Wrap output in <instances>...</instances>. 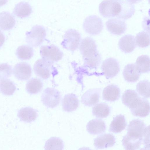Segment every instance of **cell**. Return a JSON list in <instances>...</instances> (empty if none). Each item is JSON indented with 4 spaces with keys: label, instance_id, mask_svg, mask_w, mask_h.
Listing matches in <instances>:
<instances>
[{
    "label": "cell",
    "instance_id": "obj_19",
    "mask_svg": "<svg viewBox=\"0 0 150 150\" xmlns=\"http://www.w3.org/2000/svg\"><path fill=\"white\" fill-rule=\"evenodd\" d=\"M86 128L87 131L90 134L95 135L104 132L106 130V126L103 120L95 119L88 122Z\"/></svg>",
    "mask_w": 150,
    "mask_h": 150
},
{
    "label": "cell",
    "instance_id": "obj_12",
    "mask_svg": "<svg viewBox=\"0 0 150 150\" xmlns=\"http://www.w3.org/2000/svg\"><path fill=\"white\" fill-rule=\"evenodd\" d=\"M105 24L108 30L114 35H121L124 33L127 29V25L125 22L117 18L109 19Z\"/></svg>",
    "mask_w": 150,
    "mask_h": 150
},
{
    "label": "cell",
    "instance_id": "obj_2",
    "mask_svg": "<svg viewBox=\"0 0 150 150\" xmlns=\"http://www.w3.org/2000/svg\"><path fill=\"white\" fill-rule=\"evenodd\" d=\"M25 40L31 47H36L40 46L43 41L46 35L45 29L40 25L32 27L31 30L26 34Z\"/></svg>",
    "mask_w": 150,
    "mask_h": 150
},
{
    "label": "cell",
    "instance_id": "obj_28",
    "mask_svg": "<svg viewBox=\"0 0 150 150\" xmlns=\"http://www.w3.org/2000/svg\"><path fill=\"white\" fill-rule=\"evenodd\" d=\"M110 109L106 103H101L95 105L92 108V114L93 116L100 118L108 117L110 114Z\"/></svg>",
    "mask_w": 150,
    "mask_h": 150
},
{
    "label": "cell",
    "instance_id": "obj_34",
    "mask_svg": "<svg viewBox=\"0 0 150 150\" xmlns=\"http://www.w3.org/2000/svg\"><path fill=\"white\" fill-rule=\"evenodd\" d=\"M136 45L139 47L144 48L150 44L149 33L145 31L138 33L135 38Z\"/></svg>",
    "mask_w": 150,
    "mask_h": 150
},
{
    "label": "cell",
    "instance_id": "obj_29",
    "mask_svg": "<svg viewBox=\"0 0 150 150\" xmlns=\"http://www.w3.org/2000/svg\"><path fill=\"white\" fill-rule=\"evenodd\" d=\"M135 64L141 74L150 71V58L147 55H143L138 57Z\"/></svg>",
    "mask_w": 150,
    "mask_h": 150
},
{
    "label": "cell",
    "instance_id": "obj_11",
    "mask_svg": "<svg viewBox=\"0 0 150 150\" xmlns=\"http://www.w3.org/2000/svg\"><path fill=\"white\" fill-rule=\"evenodd\" d=\"M129 108L133 115L144 117L148 116L149 113V103L146 99L140 97Z\"/></svg>",
    "mask_w": 150,
    "mask_h": 150
},
{
    "label": "cell",
    "instance_id": "obj_39",
    "mask_svg": "<svg viewBox=\"0 0 150 150\" xmlns=\"http://www.w3.org/2000/svg\"><path fill=\"white\" fill-rule=\"evenodd\" d=\"M7 1L6 0L0 1V6H2V5L5 4Z\"/></svg>",
    "mask_w": 150,
    "mask_h": 150
},
{
    "label": "cell",
    "instance_id": "obj_32",
    "mask_svg": "<svg viewBox=\"0 0 150 150\" xmlns=\"http://www.w3.org/2000/svg\"><path fill=\"white\" fill-rule=\"evenodd\" d=\"M16 89L15 84L10 80L5 79L0 80V91L3 95H12Z\"/></svg>",
    "mask_w": 150,
    "mask_h": 150
},
{
    "label": "cell",
    "instance_id": "obj_35",
    "mask_svg": "<svg viewBox=\"0 0 150 150\" xmlns=\"http://www.w3.org/2000/svg\"><path fill=\"white\" fill-rule=\"evenodd\" d=\"M136 91L144 98L150 97V82L148 80H144L139 82L137 84Z\"/></svg>",
    "mask_w": 150,
    "mask_h": 150
},
{
    "label": "cell",
    "instance_id": "obj_16",
    "mask_svg": "<svg viewBox=\"0 0 150 150\" xmlns=\"http://www.w3.org/2000/svg\"><path fill=\"white\" fill-rule=\"evenodd\" d=\"M120 4V12L116 18L126 20L131 18L135 11L134 3L131 0H119Z\"/></svg>",
    "mask_w": 150,
    "mask_h": 150
},
{
    "label": "cell",
    "instance_id": "obj_21",
    "mask_svg": "<svg viewBox=\"0 0 150 150\" xmlns=\"http://www.w3.org/2000/svg\"><path fill=\"white\" fill-rule=\"evenodd\" d=\"M120 95V91L119 88L114 84L110 85L103 89L102 96L103 99L107 101H115L118 100Z\"/></svg>",
    "mask_w": 150,
    "mask_h": 150
},
{
    "label": "cell",
    "instance_id": "obj_5",
    "mask_svg": "<svg viewBox=\"0 0 150 150\" xmlns=\"http://www.w3.org/2000/svg\"><path fill=\"white\" fill-rule=\"evenodd\" d=\"M83 28L86 33L91 35H98L103 29L102 21L97 16H89L85 19L83 23Z\"/></svg>",
    "mask_w": 150,
    "mask_h": 150
},
{
    "label": "cell",
    "instance_id": "obj_4",
    "mask_svg": "<svg viewBox=\"0 0 150 150\" xmlns=\"http://www.w3.org/2000/svg\"><path fill=\"white\" fill-rule=\"evenodd\" d=\"M81 40L80 33L75 30L71 29L65 33L61 44L64 48L73 52L78 48Z\"/></svg>",
    "mask_w": 150,
    "mask_h": 150
},
{
    "label": "cell",
    "instance_id": "obj_27",
    "mask_svg": "<svg viewBox=\"0 0 150 150\" xmlns=\"http://www.w3.org/2000/svg\"><path fill=\"white\" fill-rule=\"evenodd\" d=\"M140 97L135 91L128 89L124 92L122 95V99L123 103L130 108Z\"/></svg>",
    "mask_w": 150,
    "mask_h": 150
},
{
    "label": "cell",
    "instance_id": "obj_1",
    "mask_svg": "<svg viewBox=\"0 0 150 150\" xmlns=\"http://www.w3.org/2000/svg\"><path fill=\"white\" fill-rule=\"evenodd\" d=\"M79 50L83 56L84 66L91 69H96L101 63V57L97 51L95 40L90 37L84 38L81 41Z\"/></svg>",
    "mask_w": 150,
    "mask_h": 150
},
{
    "label": "cell",
    "instance_id": "obj_37",
    "mask_svg": "<svg viewBox=\"0 0 150 150\" xmlns=\"http://www.w3.org/2000/svg\"><path fill=\"white\" fill-rule=\"evenodd\" d=\"M5 40V36L0 30V47L2 46Z\"/></svg>",
    "mask_w": 150,
    "mask_h": 150
},
{
    "label": "cell",
    "instance_id": "obj_31",
    "mask_svg": "<svg viewBox=\"0 0 150 150\" xmlns=\"http://www.w3.org/2000/svg\"><path fill=\"white\" fill-rule=\"evenodd\" d=\"M42 87V83L40 79L32 78L27 82L26 89L27 91L31 94H36L41 91Z\"/></svg>",
    "mask_w": 150,
    "mask_h": 150
},
{
    "label": "cell",
    "instance_id": "obj_15",
    "mask_svg": "<svg viewBox=\"0 0 150 150\" xmlns=\"http://www.w3.org/2000/svg\"><path fill=\"white\" fill-rule=\"evenodd\" d=\"M100 89H90L85 92L81 97V103L86 106L90 107L95 105L99 101Z\"/></svg>",
    "mask_w": 150,
    "mask_h": 150
},
{
    "label": "cell",
    "instance_id": "obj_13",
    "mask_svg": "<svg viewBox=\"0 0 150 150\" xmlns=\"http://www.w3.org/2000/svg\"><path fill=\"white\" fill-rule=\"evenodd\" d=\"M13 73L15 77L18 80H27L31 75L32 69L28 63L20 62L15 65L13 69Z\"/></svg>",
    "mask_w": 150,
    "mask_h": 150
},
{
    "label": "cell",
    "instance_id": "obj_33",
    "mask_svg": "<svg viewBox=\"0 0 150 150\" xmlns=\"http://www.w3.org/2000/svg\"><path fill=\"white\" fill-rule=\"evenodd\" d=\"M64 144L63 141L59 138L52 137L46 142L45 150H63Z\"/></svg>",
    "mask_w": 150,
    "mask_h": 150
},
{
    "label": "cell",
    "instance_id": "obj_9",
    "mask_svg": "<svg viewBox=\"0 0 150 150\" xmlns=\"http://www.w3.org/2000/svg\"><path fill=\"white\" fill-rule=\"evenodd\" d=\"M40 53L42 59L52 63L61 60L63 56V53L60 49L53 45L42 46Z\"/></svg>",
    "mask_w": 150,
    "mask_h": 150
},
{
    "label": "cell",
    "instance_id": "obj_25",
    "mask_svg": "<svg viewBox=\"0 0 150 150\" xmlns=\"http://www.w3.org/2000/svg\"><path fill=\"white\" fill-rule=\"evenodd\" d=\"M32 12V7L28 3L21 1L15 5L13 12L17 17L22 18L28 16Z\"/></svg>",
    "mask_w": 150,
    "mask_h": 150
},
{
    "label": "cell",
    "instance_id": "obj_26",
    "mask_svg": "<svg viewBox=\"0 0 150 150\" xmlns=\"http://www.w3.org/2000/svg\"><path fill=\"white\" fill-rule=\"evenodd\" d=\"M143 142L141 139L126 134L123 137L122 144L126 150H137L138 149Z\"/></svg>",
    "mask_w": 150,
    "mask_h": 150
},
{
    "label": "cell",
    "instance_id": "obj_23",
    "mask_svg": "<svg viewBox=\"0 0 150 150\" xmlns=\"http://www.w3.org/2000/svg\"><path fill=\"white\" fill-rule=\"evenodd\" d=\"M17 116L21 121L30 123L35 121L38 116L36 110L29 107H25L18 112Z\"/></svg>",
    "mask_w": 150,
    "mask_h": 150
},
{
    "label": "cell",
    "instance_id": "obj_30",
    "mask_svg": "<svg viewBox=\"0 0 150 150\" xmlns=\"http://www.w3.org/2000/svg\"><path fill=\"white\" fill-rule=\"evenodd\" d=\"M16 54L18 58L20 59L28 60L33 56L34 50L33 48L29 45H23L17 48Z\"/></svg>",
    "mask_w": 150,
    "mask_h": 150
},
{
    "label": "cell",
    "instance_id": "obj_22",
    "mask_svg": "<svg viewBox=\"0 0 150 150\" xmlns=\"http://www.w3.org/2000/svg\"><path fill=\"white\" fill-rule=\"evenodd\" d=\"M16 24L14 16L9 12L4 11L0 13V29L8 30L12 29Z\"/></svg>",
    "mask_w": 150,
    "mask_h": 150
},
{
    "label": "cell",
    "instance_id": "obj_6",
    "mask_svg": "<svg viewBox=\"0 0 150 150\" xmlns=\"http://www.w3.org/2000/svg\"><path fill=\"white\" fill-rule=\"evenodd\" d=\"M120 8L119 0H104L99 6L100 13L105 18L117 17L119 13Z\"/></svg>",
    "mask_w": 150,
    "mask_h": 150
},
{
    "label": "cell",
    "instance_id": "obj_7",
    "mask_svg": "<svg viewBox=\"0 0 150 150\" xmlns=\"http://www.w3.org/2000/svg\"><path fill=\"white\" fill-rule=\"evenodd\" d=\"M41 101L48 108H53L59 104L61 95L57 90L51 88H47L43 91L42 94Z\"/></svg>",
    "mask_w": 150,
    "mask_h": 150
},
{
    "label": "cell",
    "instance_id": "obj_3",
    "mask_svg": "<svg viewBox=\"0 0 150 150\" xmlns=\"http://www.w3.org/2000/svg\"><path fill=\"white\" fill-rule=\"evenodd\" d=\"M127 133L143 139L149 137V126H146L142 120L138 119L131 121L127 128Z\"/></svg>",
    "mask_w": 150,
    "mask_h": 150
},
{
    "label": "cell",
    "instance_id": "obj_38",
    "mask_svg": "<svg viewBox=\"0 0 150 150\" xmlns=\"http://www.w3.org/2000/svg\"><path fill=\"white\" fill-rule=\"evenodd\" d=\"M78 150H92L90 148L87 147H83L79 148Z\"/></svg>",
    "mask_w": 150,
    "mask_h": 150
},
{
    "label": "cell",
    "instance_id": "obj_36",
    "mask_svg": "<svg viewBox=\"0 0 150 150\" xmlns=\"http://www.w3.org/2000/svg\"><path fill=\"white\" fill-rule=\"evenodd\" d=\"M12 67L7 63L0 64V80L5 79L11 75Z\"/></svg>",
    "mask_w": 150,
    "mask_h": 150
},
{
    "label": "cell",
    "instance_id": "obj_40",
    "mask_svg": "<svg viewBox=\"0 0 150 150\" xmlns=\"http://www.w3.org/2000/svg\"><path fill=\"white\" fill-rule=\"evenodd\" d=\"M140 150H150V147H144V148H141Z\"/></svg>",
    "mask_w": 150,
    "mask_h": 150
},
{
    "label": "cell",
    "instance_id": "obj_14",
    "mask_svg": "<svg viewBox=\"0 0 150 150\" xmlns=\"http://www.w3.org/2000/svg\"><path fill=\"white\" fill-rule=\"evenodd\" d=\"M115 142V137L110 133L102 134L94 139V145L97 149L112 147Z\"/></svg>",
    "mask_w": 150,
    "mask_h": 150
},
{
    "label": "cell",
    "instance_id": "obj_20",
    "mask_svg": "<svg viewBox=\"0 0 150 150\" xmlns=\"http://www.w3.org/2000/svg\"><path fill=\"white\" fill-rule=\"evenodd\" d=\"M140 74L135 64H127L125 67L123 71L125 80L129 82H136L139 79Z\"/></svg>",
    "mask_w": 150,
    "mask_h": 150
},
{
    "label": "cell",
    "instance_id": "obj_17",
    "mask_svg": "<svg viewBox=\"0 0 150 150\" xmlns=\"http://www.w3.org/2000/svg\"><path fill=\"white\" fill-rule=\"evenodd\" d=\"M118 46L120 50L125 53L132 52L136 46L134 37L129 34L123 36L119 41Z\"/></svg>",
    "mask_w": 150,
    "mask_h": 150
},
{
    "label": "cell",
    "instance_id": "obj_18",
    "mask_svg": "<svg viewBox=\"0 0 150 150\" xmlns=\"http://www.w3.org/2000/svg\"><path fill=\"white\" fill-rule=\"evenodd\" d=\"M79 105V101L77 97L72 93L66 95L62 100L63 110L66 112L74 111L78 108Z\"/></svg>",
    "mask_w": 150,
    "mask_h": 150
},
{
    "label": "cell",
    "instance_id": "obj_24",
    "mask_svg": "<svg viewBox=\"0 0 150 150\" xmlns=\"http://www.w3.org/2000/svg\"><path fill=\"white\" fill-rule=\"evenodd\" d=\"M127 125L124 116L120 114L113 118L110 126L109 131L115 133H120L125 128Z\"/></svg>",
    "mask_w": 150,
    "mask_h": 150
},
{
    "label": "cell",
    "instance_id": "obj_10",
    "mask_svg": "<svg viewBox=\"0 0 150 150\" xmlns=\"http://www.w3.org/2000/svg\"><path fill=\"white\" fill-rule=\"evenodd\" d=\"M101 68L107 79H111L116 76L120 70L118 62L112 57L109 58L104 60L102 62Z\"/></svg>",
    "mask_w": 150,
    "mask_h": 150
},
{
    "label": "cell",
    "instance_id": "obj_8",
    "mask_svg": "<svg viewBox=\"0 0 150 150\" xmlns=\"http://www.w3.org/2000/svg\"><path fill=\"white\" fill-rule=\"evenodd\" d=\"M54 69L52 62L42 58L37 60L33 66L35 74L43 79L48 78Z\"/></svg>",
    "mask_w": 150,
    "mask_h": 150
}]
</instances>
